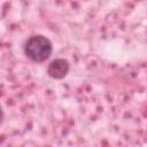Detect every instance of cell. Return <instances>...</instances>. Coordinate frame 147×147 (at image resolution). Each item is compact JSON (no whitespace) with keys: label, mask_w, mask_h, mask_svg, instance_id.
Here are the masks:
<instances>
[{"label":"cell","mask_w":147,"mask_h":147,"mask_svg":"<svg viewBox=\"0 0 147 147\" xmlns=\"http://www.w3.org/2000/svg\"><path fill=\"white\" fill-rule=\"evenodd\" d=\"M53 52L52 41L42 34H33L28 38L24 45V53L33 62L46 61Z\"/></svg>","instance_id":"1"},{"label":"cell","mask_w":147,"mask_h":147,"mask_svg":"<svg viewBox=\"0 0 147 147\" xmlns=\"http://www.w3.org/2000/svg\"><path fill=\"white\" fill-rule=\"evenodd\" d=\"M70 70V64L68 60L63 57H57L53 60L47 67V75L53 79L64 78Z\"/></svg>","instance_id":"2"}]
</instances>
